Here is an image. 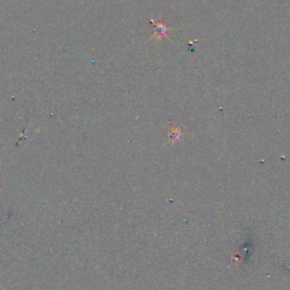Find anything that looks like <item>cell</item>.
<instances>
[{
    "label": "cell",
    "mask_w": 290,
    "mask_h": 290,
    "mask_svg": "<svg viewBox=\"0 0 290 290\" xmlns=\"http://www.w3.org/2000/svg\"><path fill=\"white\" fill-rule=\"evenodd\" d=\"M152 24L154 25V27H156V30H154V34H153V38H157L158 40H160L161 38L163 37H166L167 35V32L169 28L167 27L166 24H163L162 22H156V21H151Z\"/></svg>",
    "instance_id": "1"
}]
</instances>
